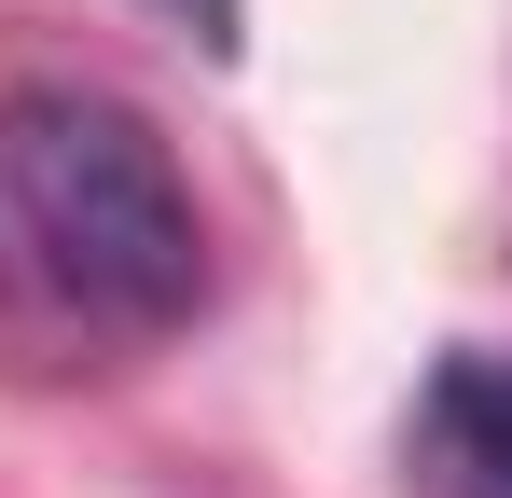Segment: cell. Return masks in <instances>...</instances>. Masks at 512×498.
<instances>
[{"instance_id":"6da1fadb","label":"cell","mask_w":512,"mask_h":498,"mask_svg":"<svg viewBox=\"0 0 512 498\" xmlns=\"http://www.w3.org/2000/svg\"><path fill=\"white\" fill-rule=\"evenodd\" d=\"M0 222L111 332H167L208 305V222L180 194V153L111 83H14L0 97Z\"/></svg>"},{"instance_id":"7a4b0ae2","label":"cell","mask_w":512,"mask_h":498,"mask_svg":"<svg viewBox=\"0 0 512 498\" xmlns=\"http://www.w3.org/2000/svg\"><path fill=\"white\" fill-rule=\"evenodd\" d=\"M416 471L443 498H512V360L499 346H457L416 402Z\"/></svg>"},{"instance_id":"3957f363","label":"cell","mask_w":512,"mask_h":498,"mask_svg":"<svg viewBox=\"0 0 512 498\" xmlns=\"http://www.w3.org/2000/svg\"><path fill=\"white\" fill-rule=\"evenodd\" d=\"M153 14H167V28H194L208 56H236V0H153Z\"/></svg>"}]
</instances>
